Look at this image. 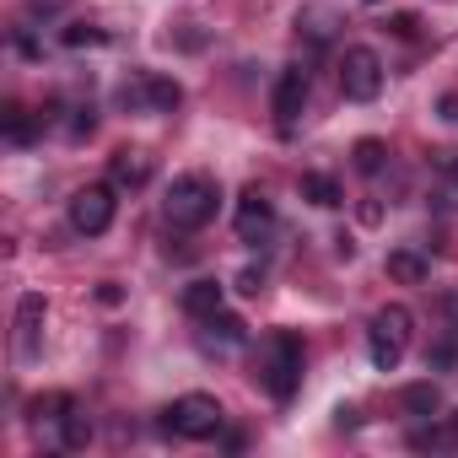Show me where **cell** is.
<instances>
[{
	"label": "cell",
	"instance_id": "9c48e42d",
	"mask_svg": "<svg viewBox=\"0 0 458 458\" xmlns=\"http://www.w3.org/2000/svg\"><path fill=\"white\" fill-rule=\"evenodd\" d=\"M302 108H308V71H281V81H276V124L292 130Z\"/></svg>",
	"mask_w": 458,
	"mask_h": 458
},
{
	"label": "cell",
	"instance_id": "ba28073f",
	"mask_svg": "<svg viewBox=\"0 0 458 458\" xmlns=\"http://www.w3.org/2000/svg\"><path fill=\"white\" fill-rule=\"evenodd\" d=\"M270 233H276V205L259 189H243V199H238V243H270Z\"/></svg>",
	"mask_w": 458,
	"mask_h": 458
},
{
	"label": "cell",
	"instance_id": "4316f807",
	"mask_svg": "<svg viewBox=\"0 0 458 458\" xmlns=\"http://www.w3.org/2000/svg\"><path fill=\"white\" fill-rule=\"evenodd\" d=\"M367 6H383V0H367Z\"/></svg>",
	"mask_w": 458,
	"mask_h": 458
},
{
	"label": "cell",
	"instance_id": "e0dca14e",
	"mask_svg": "<svg viewBox=\"0 0 458 458\" xmlns=\"http://www.w3.org/2000/svg\"><path fill=\"white\" fill-rule=\"evenodd\" d=\"M399 404H404L410 415H420V420H431V415L442 410V388H437V383H410V388L399 394Z\"/></svg>",
	"mask_w": 458,
	"mask_h": 458
},
{
	"label": "cell",
	"instance_id": "7402d4cb",
	"mask_svg": "<svg viewBox=\"0 0 458 458\" xmlns=\"http://www.w3.org/2000/svg\"><path fill=\"white\" fill-rule=\"evenodd\" d=\"M453 361H458V345H453V340H447V345H431V351H426V367H453Z\"/></svg>",
	"mask_w": 458,
	"mask_h": 458
},
{
	"label": "cell",
	"instance_id": "ffe728a7",
	"mask_svg": "<svg viewBox=\"0 0 458 458\" xmlns=\"http://www.w3.org/2000/svg\"><path fill=\"white\" fill-rule=\"evenodd\" d=\"M87 437H92V426H87V415L71 404V410L60 415V447H65V453H76V447H87Z\"/></svg>",
	"mask_w": 458,
	"mask_h": 458
},
{
	"label": "cell",
	"instance_id": "8992f818",
	"mask_svg": "<svg viewBox=\"0 0 458 458\" xmlns=\"http://www.w3.org/2000/svg\"><path fill=\"white\" fill-rule=\"evenodd\" d=\"M114 194H119L114 183H87V189L71 194V226H76L81 238H103L108 226H114V210H119Z\"/></svg>",
	"mask_w": 458,
	"mask_h": 458
},
{
	"label": "cell",
	"instance_id": "9a60e30c",
	"mask_svg": "<svg viewBox=\"0 0 458 458\" xmlns=\"http://www.w3.org/2000/svg\"><path fill=\"white\" fill-rule=\"evenodd\" d=\"M38 318H44V297H22L17 308V351L38 356Z\"/></svg>",
	"mask_w": 458,
	"mask_h": 458
},
{
	"label": "cell",
	"instance_id": "7c38bea8",
	"mask_svg": "<svg viewBox=\"0 0 458 458\" xmlns=\"http://www.w3.org/2000/svg\"><path fill=\"white\" fill-rule=\"evenodd\" d=\"M221 297H226L221 281H189V286H183V313L205 324L210 313H221Z\"/></svg>",
	"mask_w": 458,
	"mask_h": 458
},
{
	"label": "cell",
	"instance_id": "30bf717a",
	"mask_svg": "<svg viewBox=\"0 0 458 458\" xmlns=\"http://www.w3.org/2000/svg\"><path fill=\"white\" fill-rule=\"evenodd\" d=\"M108 183L114 189H146L151 183V157L146 151H114V162H108Z\"/></svg>",
	"mask_w": 458,
	"mask_h": 458
},
{
	"label": "cell",
	"instance_id": "d4e9b609",
	"mask_svg": "<svg viewBox=\"0 0 458 458\" xmlns=\"http://www.w3.org/2000/svg\"><path fill=\"white\" fill-rule=\"evenodd\" d=\"M437 114H442V119H447V124H458V98H453V92H447V98H442V103H437Z\"/></svg>",
	"mask_w": 458,
	"mask_h": 458
},
{
	"label": "cell",
	"instance_id": "484cf974",
	"mask_svg": "<svg viewBox=\"0 0 458 458\" xmlns=\"http://www.w3.org/2000/svg\"><path fill=\"white\" fill-rule=\"evenodd\" d=\"M442 308H447V318H453V329H458V292H453V297H447Z\"/></svg>",
	"mask_w": 458,
	"mask_h": 458
},
{
	"label": "cell",
	"instance_id": "cb8c5ba5",
	"mask_svg": "<svg viewBox=\"0 0 458 458\" xmlns=\"http://www.w3.org/2000/svg\"><path fill=\"white\" fill-rule=\"evenodd\" d=\"M415 28H420V22H415L410 12H399V17H394V33H399V38H415Z\"/></svg>",
	"mask_w": 458,
	"mask_h": 458
},
{
	"label": "cell",
	"instance_id": "5b68a950",
	"mask_svg": "<svg viewBox=\"0 0 458 458\" xmlns=\"http://www.w3.org/2000/svg\"><path fill=\"white\" fill-rule=\"evenodd\" d=\"M183 103V87L173 76H157V71H135L119 81V108L130 114H173Z\"/></svg>",
	"mask_w": 458,
	"mask_h": 458
},
{
	"label": "cell",
	"instance_id": "52a82bcc",
	"mask_svg": "<svg viewBox=\"0 0 458 458\" xmlns=\"http://www.w3.org/2000/svg\"><path fill=\"white\" fill-rule=\"evenodd\" d=\"M340 92L351 103H372L383 92V60H377V49H367V44L345 49V60H340Z\"/></svg>",
	"mask_w": 458,
	"mask_h": 458
},
{
	"label": "cell",
	"instance_id": "5bb4252c",
	"mask_svg": "<svg viewBox=\"0 0 458 458\" xmlns=\"http://www.w3.org/2000/svg\"><path fill=\"white\" fill-rule=\"evenodd\" d=\"M388 276H394L399 286H420V281L431 276V259H426L420 249H394V254H388Z\"/></svg>",
	"mask_w": 458,
	"mask_h": 458
},
{
	"label": "cell",
	"instance_id": "277c9868",
	"mask_svg": "<svg viewBox=\"0 0 458 458\" xmlns=\"http://www.w3.org/2000/svg\"><path fill=\"white\" fill-rule=\"evenodd\" d=\"M221 404L210 399V394H183V399H173L167 410H162V426L173 431V437H183V442H210L216 431H221Z\"/></svg>",
	"mask_w": 458,
	"mask_h": 458
},
{
	"label": "cell",
	"instance_id": "44dd1931",
	"mask_svg": "<svg viewBox=\"0 0 458 458\" xmlns=\"http://www.w3.org/2000/svg\"><path fill=\"white\" fill-rule=\"evenodd\" d=\"M60 44H65V49H92V44H103V28H92V22H71V28L60 33Z\"/></svg>",
	"mask_w": 458,
	"mask_h": 458
},
{
	"label": "cell",
	"instance_id": "603a6c76",
	"mask_svg": "<svg viewBox=\"0 0 458 458\" xmlns=\"http://www.w3.org/2000/svg\"><path fill=\"white\" fill-rule=\"evenodd\" d=\"M259 286H265V270H243V276H238V292L259 297Z\"/></svg>",
	"mask_w": 458,
	"mask_h": 458
},
{
	"label": "cell",
	"instance_id": "6da1fadb",
	"mask_svg": "<svg viewBox=\"0 0 458 458\" xmlns=\"http://www.w3.org/2000/svg\"><path fill=\"white\" fill-rule=\"evenodd\" d=\"M254 383H259L276 404H286V399L297 394V383H302V340H297L292 329H276V335H265V340H259Z\"/></svg>",
	"mask_w": 458,
	"mask_h": 458
},
{
	"label": "cell",
	"instance_id": "d6986e66",
	"mask_svg": "<svg viewBox=\"0 0 458 458\" xmlns=\"http://www.w3.org/2000/svg\"><path fill=\"white\" fill-rule=\"evenodd\" d=\"M44 119V114H38ZM38 119L28 114V108H6V140L12 146H33L38 140Z\"/></svg>",
	"mask_w": 458,
	"mask_h": 458
},
{
	"label": "cell",
	"instance_id": "ac0fdd59",
	"mask_svg": "<svg viewBox=\"0 0 458 458\" xmlns=\"http://www.w3.org/2000/svg\"><path fill=\"white\" fill-rule=\"evenodd\" d=\"M351 162H356V173L377 178V173H383V162H388V146L367 135V140H356V146H351Z\"/></svg>",
	"mask_w": 458,
	"mask_h": 458
},
{
	"label": "cell",
	"instance_id": "4fadbf2b",
	"mask_svg": "<svg viewBox=\"0 0 458 458\" xmlns=\"http://www.w3.org/2000/svg\"><path fill=\"white\" fill-rule=\"evenodd\" d=\"M297 189H302V199H308V205H318V210L345 205V189H340L329 173H302V178H297Z\"/></svg>",
	"mask_w": 458,
	"mask_h": 458
},
{
	"label": "cell",
	"instance_id": "2e32d148",
	"mask_svg": "<svg viewBox=\"0 0 458 458\" xmlns=\"http://www.w3.org/2000/svg\"><path fill=\"white\" fill-rule=\"evenodd\" d=\"M410 447H431V453H453L458 447V420H437L431 415V426H420V431H410Z\"/></svg>",
	"mask_w": 458,
	"mask_h": 458
},
{
	"label": "cell",
	"instance_id": "7a4b0ae2",
	"mask_svg": "<svg viewBox=\"0 0 458 458\" xmlns=\"http://www.w3.org/2000/svg\"><path fill=\"white\" fill-rule=\"evenodd\" d=\"M216 205H221V189L210 178L189 173V178H173V189L162 199V216H167V226H178V233H199V226L216 221Z\"/></svg>",
	"mask_w": 458,
	"mask_h": 458
},
{
	"label": "cell",
	"instance_id": "8fae6325",
	"mask_svg": "<svg viewBox=\"0 0 458 458\" xmlns=\"http://www.w3.org/2000/svg\"><path fill=\"white\" fill-rule=\"evenodd\" d=\"M243 340H249V324L243 318H233V313H210L205 318V351H233Z\"/></svg>",
	"mask_w": 458,
	"mask_h": 458
},
{
	"label": "cell",
	"instance_id": "3957f363",
	"mask_svg": "<svg viewBox=\"0 0 458 458\" xmlns=\"http://www.w3.org/2000/svg\"><path fill=\"white\" fill-rule=\"evenodd\" d=\"M410 335H415V313H410L404 302L377 308V313H372V329H367V356H372V367H377V372H394V367L404 361Z\"/></svg>",
	"mask_w": 458,
	"mask_h": 458
}]
</instances>
